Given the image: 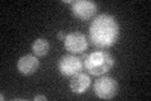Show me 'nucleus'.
Masks as SVG:
<instances>
[{
    "label": "nucleus",
    "mask_w": 151,
    "mask_h": 101,
    "mask_svg": "<svg viewBox=\"0 0 151 101\" xmlns=\"http://www.w3.org/2000/svg\"><path fill=\"white\" fill-rule=\"evenodd\" d=\"M120 37V25L116 18L110 14H100L94 17L89 25V41L93 47L100 49L112 47Z\"/></svg>",
    "instance_id": "nucleus-1"
},
{
    "label": "nucleus",
    "mask_w": 151,
    "mask_h": 101,
    "mask_svg": "<svg viewBox=\"0 0 151 101\" xmlns=\"http://www.w3.org/2000/svg\"><path fill=\"white\" fill-rule=\"evenodd\" d=\"M115 65V60L111 53L106 51H96L87 54V57L83 60V66L89 75L93 76H102L107 73L108 71Z\"/></svg>",
    "instance_id": "nucleus-2"
},
{
    "label": "nucleus",
    "mask_w": 151,
    "mask_h": 101,
    "mask_svg": "<svg viewBox=\"0 0 151 101\" xmlns=\"http://www.w3.org/2000/svg\"><path fill=\"white\" fill-rule=\"evenodd\" d=\"M93 90L100 99L110 100L119 94V82L108 76H101L94 84Z\"/></svg>",
    "instance_id": "nucleus-3"
},
{
    "label": "nucleus",
    "mask_w": 151,
    "mask_h": 101,
    "mask_svg": "<svg viewBox=\"0 0 151 101\" xmlns=\"http://www.w3.org/2000/svg\"><path fill=\"white\" fill-rule=\"evenodd\" d=\"M83 67L84 66L81 57L72 53L62 56L58 62V71L60 72V75L65 76V77H72L73 75L79 73L83 70Z\"/></svg>",
    "instance_id": "nucleus-4"
},
{
    "label": "nucleus",
    "mask_w": 151,
    "mask_h": 101,
    "mask_svg": "<svg viewBox=\"0 0 151 101\" xmlns=\"http://www.w3.org/2000/svg\"><path fill=\"white\" fill-rule=\"evenodd\" d=\"M63 43L64 48L72 54H82L86 52L88 47L87 38L81 32H70L65 34Z\"/></svg>",
    "instance_id": "nucleus-5"
},
{
    "label": "nucleus",
    "mask_w": 151,
    "mask_h": 101,
    "mask_svg": "<svg viewBox=\"0 0 151 101\" xmlns=\"http://www.w3.org/2000/svg\"><path fill=\"white\" fill-rule=\"evenodd\" d=\"M72 14L79 20H89L97 14V4L91 0H77L72 4Z\"/></svg>",
    "instance_id": "nucleus-6"
},
{
    "label": "nucleus",
    "mask_w": 151,
    "mask_h": 101,
    "mask_svg": "<svg viewBox=\"0 0 151 101\" xmlns=\"http://www.w3.org/2000/svg\"><path fill=\"white\" fill-rule=\"evenodd\" d=\"M18 71L24 76H30L35 73L39 68V60L34 54H25L19 58L18 61Z\"/></svg>",
    "instance_id": "nucleus-7"
},
{
    "label": "nucleus",
    "mask_w": 151,
    "mask_h": 101,
    "mask_svg": "<svg viewBox=\"0 0 151 101\" xmlns=\"http://www.w3.org/2000/svg\"><path fill=\"white\" fill-rule=\"evenodd\" d=\"M91 86V78L89 76L79 72L77 75H73L69 80V87L74 94H83L89 89Z\"/></svg>",
    "instance_id": "nucleus-8"
},
{
    "label": "nucleus",
    "mask_w": 151,
    "mask_h": 101,
    "mask_svg": "<svg viewBox=\"0 0 151 101\" xmlns=\"http://www.w3.org/2000/svg\"><path fill=\"white\" fill-rule=\"evenodd\" d=\"M49 49H50V44L45 38H38V39L33 42L32 51H33V54L37 57H45L48 54Z\"/></svg>",
    "instance_id": "nucleus-9"
},
{
    "label": "nucleus",
    "mask_w": 151,
    "mask_h": 101,
    "mask_svg": "<svg viewBox=\"0 0 151 101\" xmlns=\"http://www.w3.org/2000/svg\"><path fill=\"white\" fill-rule=\"evenodd\" d=\"M57 38H58L59 41H64V38H65V33H64V32H58V34H57Z\"/></svg>",
    "instance_id": "nucleus-10"
},
{
    "label": "nucleus",
    "mask_w": 151,
    "mask_h": 101,
    "mask_svg": "<svg viewBox=\"0 0 151 101\" xmlns=\"http://www.w3.org/2000/svg\"><path fill=\"white\" fill-rule=\"evenodd\" d=\"M47 96H44V95H38V96H34V100L35 101H39V100H45L47 101Z\"/></svg>",
    "instance_id": "nucleus-11"
}]
</instances>
